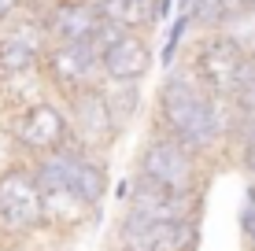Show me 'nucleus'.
Listing matches in <instances>:
<instances>
[{"label":"nucleus","mask_w":255,"mask_h":251,"mask_svg":"<svg viewBox=\"0 0 255 251\" xmlns=\"http://www.w3.org/2000/svg\"><path fill=\"white\" fill-rule=\"evenodd\" d=\"M155 129L204 159L233 137V107L207 96L189 63H174L155 92Z\"/></svg>","instance_id":"obj_1"},{"label":"nucleus","mask_w":255,"mask_h":251,"mask_svg":"<svg viewBox=\"0 0 255 251\" xmlns=\"http://www.w3.org/2000/svg\"><path fill=\"white\" fill-rule=\"evenodd\" d=\"M37 233H45L37 177L26 159H11L0 167V240L26 244Z\"/></svg>","instance_id":"obj_2"},{"label":"nucleus","mask_w":255,"mask_h":251,"mask_svg":"<svg viewBox=\"0 0 255 251\" xmlns=\"http://www.w3.org/2000/svg\"><path fill=\"white\" fill-rule=\"evenodd\" d=\"M137 177L152 181L166 192L189 196V192H200V185H204V159L192 155L174 137L152 129V137H148V144L140 148V159H137Z\"/></svg>","instance_id":"obj_3"},{"label":"nucleus","mask_w":255,"mask_h":251,"mask_svg":"<svg viewBox=\"0 0 255 251\" xmlns=\"http://www.w3.org/2000/svg\"><path fill=\"white\" fill-rule=\"evenodd\" d=\"M7 137L11 144L19 148L15 159H37V155H48L56 148H63L70 137V122H67V111H63V100H52V96H41L33 103H26L11 115L7 122Z\"/></svg>","instance_id":"obj_4"},{"label":"nucleus","mask_w":255,"mask_h":251,"mask_svg":"<svg viewBox=\"0 0 255 251\" xmlns=\"http://www.w3.org/2000/svg\"><path fill=\"white\" fill-rule=\"evenodd\" d=\"M192 74H196V82L204 85L207 96L230 103L233 92L241 89V78L248 71V52L237 48L233 41H226L222 33H204V37L196 41V48H192V59H189Z\"/></svg>","instance_id":"obj_5"},{"label":"nucleus","mask_w":255,"mask_h":251,"mask_svg":"<svg viewBox=\"0 0 255 251\" xmlns=\"http://www.w3.org/2000/svg\"><path fill=\"white\" fill-rule=\"evenodd\" d=\"M41 78L56 100H67L82 89H96L104 82L100 52L93 41H70V45H48L41 56Z\"/></svg>","instance_id":"obj_6"},{"label":"nucleus","mask_w":255,"mask_h":251,"mask_svg":"<svg viewBox=\"0 0 255 251\" xmlns=\"http://www.w3.org/2000/svg\"><path fill=\"white\" fill-rule=\"evenodd\" d=\"M63 111H67L74 144L85 155H93V159H104V155L111 152V144L119 141V129H115V122H111V111H108V103H104L100 85L67 96L63 100Z\"/></svg>","instance_id":"obj_7"},{"label":"nucleus","mask_w":255,"mask_h":251,"mask_svg":"<svg viewBox=\"0 0 255 251\" xmlns=\"http://www.w3.org/2000/svg\"><path fill=\"white\" fill-rule=\"evenodd\" d=\"M200 222H144L122 211L115 226L119 251H196Z\"/></svg>","instance_id":"obj_8"},{"label":"nucleus","mask_w":255,"mask_h":251,"mask_svg":"<svg viewBox=\"0 0 255 251\" xmlns=\"http://www.w3.org/2000/svg\"><path fill=\"white\" fill-rule=\"evenodd\" d=\"M126 214L144 222H192L200 214V192H166V188L152 185L144 177H133L126 185Z\"/></svg>","instance_id":"obj_9"},{"label":"nucleus","mask_w":255,"mask_h":251,"mask_svg":"<svg viewBox=\"0 0 255 251\" xmlns=\"http://www.w3.org/2000/svg\"><path fill=\"white\" fill-rule=\"evenodd\" d=\"M41 22H45L52 45H70V41H93L104 19L96 7L82 4V0H52L41 11Z\"/></svg>","instance_id":"obj_10"},{"label":"nucleus","mask_w":255,"mask_h":251,"mask_svg":"<svg viewBox=\"0 0 255 251\" xmlns=\"http://www.w3.org/2000/svg\"><path fill=\"white\" fill-rule=\"evenodd\" d=\"M152 45L148 33H122L115 45L100 52V71L108 82H144V74L152 71Z\"/></svg>","instance_id":"obj_11"},{"label":"nucleus","mask_w":255,"mask_h":251,"mask_svg":"<svg viewBox=\"0 0 255 251\" xmlns=\"http://www.w3.org/2000/svg\"><path fill=\"white\" fill-rule=\"evenodd\" d=\"M37 192H41V218H45V229L52 233H70L93 214L63 181H37Z\"/></svg>","instance_id":"obj_12"},{"label":"nucleus","mask_w":255,"mask_h":251,"mask_svg":"<svg viewBox=\"0 0 255 251\" xmlns=\"http://www.w3.org/2000/svg\"><path fill=\"white\" fill-rule=\"evenodd\" d=\"M70 188H74V196L96 214V207L104 203V196H108V188H111V174H108V167H104V159H93V155H85V152L78 155L74 170H70Z\"/></svg>","instance_id":"obj_13"},{"label":"nucleus","mask_w":255,"mask_h":251,"mask_svg":"<svg viewBox=\"0 0 255 251\" xmlns=\"http://www.w3.org/2000/svg\"><path fill=\"white\" fill-rule=\"evenodd\" d=\"M100 92H104V103H108L111 122H115L119 133L133 126V118L140 111V82H108V78H104Z\"/></svg>","instance_id":"obj_14"},{"label":"nucleus","mask_w":255,"mask_h":251,"mask_svg":"<svg viewBox=\"0 0 255 251\" xmlns=\"http://www.w3.org/2000/svg\"><path fill=\"white\" fill-rule=\"evenodd\" d=\"M215 33H222L226 41H233L237 48L248 52L255 45V7L252 4H233L222 15V22L215 26Z\"/></svg>","instance_id":"obj_15"},{"label":"nucleus","mask_w":255,"mask_h":251,"mask_svg":"<svg viewBox=\"0 0 255 251\" xmlns=\"http://www.w3.org/2000/svg\"><path fill=\"white\" fill-rule=\"evenodd\" d=\"M233 4L237 0H178V11H185L192 26H204V30L211 33Z\"/></svg>","instance_id":"obj_16"},{"label":"nucleus","mask_w":255,"mask_h":251,"mask_svg":"<svg viewBox=\"0 0 255 251\" xmlns=\"http://www.w3.org/2000/svg\"><path fill=\"white\" fill-rule=\"evenodd\" d=\"M230 107H233V126L255 122V67L252 63H248V71H244V78H241V89L233 92Z\"/></svg>","instance_id":"obj_17"},{"label":"nucleus","mask_w":255,"mask_h":251,"mask_svg":"<svg viewBox=\"0 0 255 251\" xmlns=\"http://www.w3.org/2000/svg\"><path fill=\"white\" fill-rule=\"evenodd\" d=\"M189 15L185 11H178L174 15V22H170V37H166V45H163V71H170L174 63H178V48H181V41H185V33H189Z\"/></svg>","instance_id":"obj_18"},{"label":"nucleus","mask_w":255,"mask_h":251,"mask_svg":"<svg viewBox=\"0 0 255 251\" xmlns=\"http://www.w3.org/2000/svg\"><path fill=\"white\" fill-rule=\"evenodd\" d=\"M241 233H244V240H248V248L255 251V203H248V200L241 207Z\"/></svg>","instance_id":"obj_19"},{"label":"nucleus","mask_w":255,"mask_h":251,"mask_svg":"<svg viewBox=\"0 0 255 251\" xmlns=\"http://www.w3.org/2000/svg\"><path fill=\"white\" fill-rule=\"evenodd\" d=\"M178 7V0H152V15H155V26L170 19V11Z\"/></svg>","instance_id":"obj_20"},{"label":"nucleus","mask_w":255,"mask_h":251,"mask_svg":"<svg viewBox=\"0 0 255 251\" xmlns=\"http://www.w3.org/2000/svg\"><path fill=\"white\" fill-rule=\"evenodd\" d=\"M22 7H26V0H0V26H4L7 19H15Z\"/></svg>","instance_id":"obj_21"},{"label":"nucleus","mask_w":255,"mask_h":251,"mask_svg":"<svg viewBox=\"0 0 255 251\" xmlns=\"http://www.w3.org/2000/svg\"><path fill=\"white\" fill-rule=\"evenodd\" d=\"M244 200L255 203V181H248V188H244Z\"/></svg>","instance_id":"obj_22"},{"label":"nucleus","mask_w":255,"mask_h":251,"mask_svg":"<svg viewBox=\"0 0 255 251\" xmlns=\"http://www.w3.org/2000/svg\"><path fill=\"white\" fill-rule=\"evenodd\" d=\"M4 251H26V248H22V244H7Z\"/></svg>","instance_id":"obj_23"},{"label":"nucleus","mask_w":255,"mask_h":251,"mask_svg":"<svg viewBox=\"0 0 255 251\" xmlns=\"http://www.w3.org/2000/svg\"><path fill=\"white\" fill-rule=\"evenodd\" d=\"M248 63H252V67H255V45H252V48H248Z\"/></svg>","instance_id":"obj_24"},{"label":"nucleus","mask_w":255,"mask_h":251,"mask_svg":"<svg viewBox=\"0 0 255 251\" xmlns=\"http://www.w3.org/2000/svg\"><path fill=\"white\" fill-rule=\"evenodd\" d=\"M82 4H89V7H100V4H104V0H82Z\"/></svg>","instance_id":"obj_25"},{"label":"nucleus","mask_w":255,"mask_h":251,"mask_svg":"<svg viewBox=\"0 0 255 251\" xmlns=\"http://www.w3.org/2000/svg\"><path fill=\"white\" fill-rule=\"evenodd\" d=\"M237 4H248V0H237Z\"/></svg>","instance_id":"obj_26"},{"label":"nucleus","mask_w":255,"mask_h":251,"mask_svg":"<svg viewBox=\"0 0 255 251\" xmlns=\"http://www.w3.org/2000/svg\"><path fill=\"white\" fill-rule=\"evenodd\" d=\"M0 85H4V74H0Z\"/></svg>","instance_id":"obj_27"},{"label":"nucleus","mask_w":255,"mask_h":251,"mask_svg":"<svg viewBox=\"0 0 255 251\" xmlns=\"http://www.w3.org/2000/svg\"><path fill=\"white\" fill-rule=\"evenodd\" d=\"M248 4H252V7H255V0H248Z\"/></svg>","instance_id":"obj_28"},{"label":"nucleus","mask_w":255,"mask_h":251,"mask_svg":"<svg viewBox=\"0 0 255 251\" xmlns=\"http://www.w3.org/2000/svg\"><path fill=\"white\" fill-rule=\"evenodd\" d=\"M115 251H119V248H115Z\"/></svg>","instance_id":"obj_29"}]
</instances>
